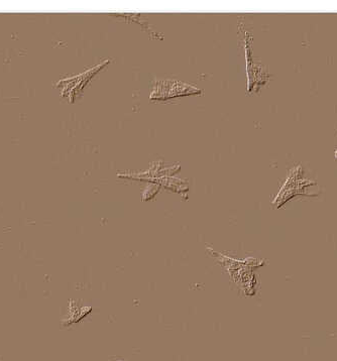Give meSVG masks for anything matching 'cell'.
<instances>
[{
  "label": "cell",
  "instance_id": "6da1fadb",
  "mask_svg": "<svg viewBox=\"0 0 337 361\" xmlns=\"http://www.w3.org/2000/svg\"><path fill=\"white\" fill-rule=\"evenodd\" d=\"M335 156H336V159H337V150H336V153H335Z\"/></svg>",
  "mask_w": 337,
  "mask_h": 361
}]
</instances>
